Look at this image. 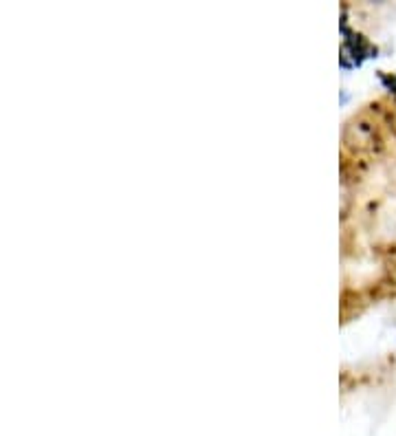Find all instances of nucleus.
<instances>
[{
	"label": "nucleus",
	"mask_w": 396,
	"mask_h": 436,
	"mask_svg": "<svg viewBox=\"0 0 396 436\" xmlns=\"http://www.w3.org/2000/svg\"><path fill=\"white\" fill-rule=\"evenodd\" d=\"M346 135H354V148L357 150H364V148H372V143H374V128L370 123H352L350 128H348V133Z\"/></svg>",
	"instance_id": "f257e3e1"
}]
</instances>
